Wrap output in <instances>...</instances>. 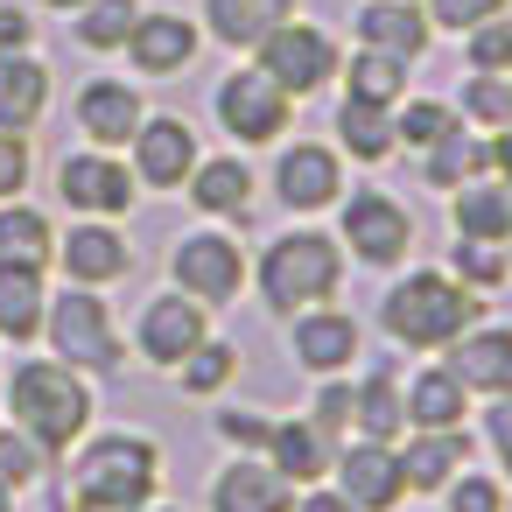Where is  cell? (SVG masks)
<instances>
[{"instance_id": "cell-1", "label": "cell", "mask_w": 512, "mask_h": 512, "mask_svg": "<svg viewBox=\"0 0 512 512\" xmlns=\"http://www.w3.org/2000/svg\"><path fill=\"white\" fill-rule=\"evenodd\" d=\"M400 281H386L379 295V330L386 344L414 351V358H442L477 316H484V295H470L449 267H393Z\"/></svg>"}, {"instance_id": "cell-2", "label": "cell", "mask_w": 512, "mask_h": 512, "mask_svg": "<svg viewBox=\"0 0 512 512\" xmlns=\"http://www.w3.org/2000/svg\"><path fill=\"white\" fill-rule=\"evenodd\" d=\"M344 274H351V260H344L337 232H323V225H288V232H274L253 253V295L281 323L302 316V309L337 302L344 295Z\"/></svg>"}, {"instance_id": "cell-3", "label": "cell", "mask_w": 512, "mask_h": 512, "mask_svg": "<svg viewBox=\"0 0 512 512\" xmlns=\"http://www.w3.org/2000/svg\"><path fill=\"white\" fill-rule=\"evenodd\" d=\"M155 491H162V442L141 428H106V435L78 442L64 512H134Z\"/></svg>"}, {"instance_id": "cell-4", "label": "cell", "mask_w": 512, "mask_h": 512, "mask_svg": "<svg viewBox=\"0 0 512 512\" xmlns=\"http://www.w3.org/2000/svg\"><path fill=\"white\" fill-rule=\"evenodd\" d=\"M8 414H15V428H22L36 449L71 456V449L92 435L99 400H92V379L71 372L64 358H22V365L8 372Z\"/></svg>"}, {"instance_id": "cell-5", "label": "cell", "mask_w": 512, "mask_h": 512, "mask_svg": "<svg viewBox=\"0 0 512 512\" xmlns=\"http://www.w3.org/2000/svg\"><path fill=\"white\" fill-rule=\"evenodd\" d=\"M414 232H421V225H414L407 197H393V190H379V183H351V190L337 197V246H344V260H358V267H372V274L407 267Z\"/></svg>"}, {"instance_id": "cell-6", "label": "cell", "mask_w": 512, "mask_h": 512, "mask_svg": "<svg viewBox=\"0 0 512 512\" xmlns=\"http://www.w3.org/2000/svg\"><path fill=\"white\" fill-rule=\"evenodd\" d=\"M43 337H50V358H64V365L85 372V379H113V372L127 365V337H120V323H113V309H106L99 288H64V295H50Z\"/></svg>"}, {"instance_id": "cell-7", "label": "cell", "mask_w": 512, "mask_h": 512, "mask_svg": "<svg viewBox=\"0 0 512 512\" xmlns=\"http://www.w3.org/2000/svg\"><path fill=\"white\" fill-rule=\"evenodd\" d=\"M211 120L218 134L246 155V148H274L295 134V99L260 71V64H232L218 85H211Z\"/></svg>"}, {"instance_id": "cell-8", "label": "cell", "mask_w": 512, "mask_h": 512, "mask_svg": "<svg viewBox=\"0 0 512 512\" xmlns=\"http://www.w3.org/2000/svg\"><path fill=\"white\" fill-rule=\"evenodd\" d=\"M169 288H183L204 309H232L253 288V253L239 246V232L225 225H197L169 246Z\"/></svg>"}, {"instance_id": "cell-9", "label": "cell", "mask_w": 512, "mask_h": 512, "mask_svg": "<svg viewBox=\"0 0 512 512\" xmlns=\"http://www.w3.org/2000/svg\"><path fill=\"white\" fill-rule=\"evenodd\" d=\"M351 190V162L316 141V134H288L274 141V169H267V197L288 211V218H323L337 211V197Z\"/></svg>"}, {"instance_id": "cell-10", "label": "cell", "mask_w": 512, "mask_h": 512, "mask_svg": "<svg viewBox=\"0 0 512 512\" xmlns=\"http://www.w3.org/2000/svg\"><path fill=\"white\" fill-rule=\"evenodd\" d=\"M253 64L302 106V99H323L330 85H337V64H344V43L323 29V22H309V15H288L260 50H253Z\"/></svg>"}, {"instance_id": "cell-11", "label": "cell", "mask_w": 512, "mask_h": 512, "mask_svg": "<svg viewBox=\"0 0 512 512\" xmlns=\"http://www.w3.org/2000/svg\"><path fill=\"white\" fill-rule=\"evenodd\" d=\"M197 155H204L197 127H190L183 113H155V106H148V120H141L134 141H127V169H134V183L155 190V197H183Z\"/></svg>"}, {"instance_id": "cell-12", "label": "cell", "mask_w": 512, "mask_h": 512, "mask_svg": "<svg viewBox=\"0 0 512 512\" xmlns=\"http://www.w3.org/2000/svg\"><path fill=\"white\" fill-rule=\"evenodd\" d=\"M204 337H211V309H204V302H190L183 288L148 295V302H141V316H134V358H141V365H155V372H176Z\"/></svg>"}, {"instance_id": "cell-13", "label": "cell", "mask_w": 512, "mask_h": 512, "mask_svg": "<svg viewBox=\"0 0 512 512\" xmlns=\"http://www.w3.org/2000/svg\"><path fill=\"white\" fill-rule=\"evenodd\" d=\"M365 351V323L344 309V302H323V309H302L288 316V365L309 372V379H344Z\"/></svg>"}, {"instance_id": "cell-14", "label": "cell", "mask_w": 512, "mask_h": 512, "mask_svg": "<svg viewBox=\"0 0 512 512\" xmlns=\"http://www.w3.org/2000/svg\"><path fill=\"white\" fill-rule=\"evenodd\" d=\"M57 197L78 218H127L134 197H141V183H134V169L113 148H78V155L57 162Z\"/></svg>"}, {"instance_id": "cell-15", "label": "cell", "mask_w": 512, "mask_h": 512, "mask_svg": "<svg viewBox=\"0 0 512 512\" xmlns=\"http://www.w3.org/2000/svg\"><path fill=\"white\" fill-rule=\"evenodd\" d=\"M330 484H337L358 512H400V498H407L400 449H393V442H365V435H344V442H337Z\"/></svg>"}, {"instance_id": "cell-16", "label": "cell", "mask_w": 512, "mask_h": 512, "mask_svg": "<svg viewBox=\"0 0 512 512\" xmlns=\"http://www.w3.org/2000/svg\"><path fill=\"white\" fill-rule=\"evenodd\" d=\"M57 267L71 288H113L134 274V239L113 225V218H85L57 239Z\"/></svg>"}, {"instance_id": "cell-17", "label": "cell", "mask_w": 512, "mask_h": 512, "mask_svg": "<svg viewBox=\"0 0 512 512\" xmlns=\"http://www.w3.org/2000/svg\"><path fill=\"white\" fill-rule=\"evenodd\" d=\"M442 365L463 379L470 400H505V393H512V323L477 316V323L442 351Z\"/></svg>"}, {"instance_id": "cell-18", "label": "cell", "mask_w": 512, "mask_h": 512, "mask_svg": "<svg viewBox=\"0 0 512 512\" xmlns=\"http://www.w3.org/2000/svg\"><path fill=\"white\" fill-rule=\"evenodd\" d=\"M197 50H204V29L176 8H141V22L127 36V64L141 78H183L197 64Z\"/></svg>"}, {"instance_id": "cell-19", "label": "cell", "mask_w": 512, "mask_h": 512, "mask_svg": "<svg viewBox=\"0 0 512 512\" xmlns=\"http://www.w3.org/2000/svg\"><path fill=\"white\" fill-rule=\"evenodd\" d=\"M71 120H78V134H85V148H127L134 141V127L148 120V99L127 85V78H85L78 85V99H71Z\"/></svg>"}, {"instance_id": "cell-20", "label": "cell", "mask_w": 512, "mask_h": 512, "mask_svg": "<svg viewBox=\"0 0 512 512\" xmlns=\"http://www.w3.org/2000/svg\"><path fill=\"white\" fill-rule=\"evenodd\" d=\"M183 197H190V211L197 218H218V225H246V211H253V197H260V169L232 148V155H197V169H190V183H183Z\"/></svg>"}, {"instance_id": "cell-21", "label": "cell", "mask_w": 512, "mask_h": 512, "mask_svg": "<svg viewBox=\"0 0 512 512\" xmlns=\"http://www.w3.org/2000/svg\"><path fill=\"white\" fill-rule=\"evenodd\" d=\"M204 505H211V512H288V505H295V484H288L267 456H232V463H218Z\"/></svg>"}, {"instance_id": "cell-22", "label": "cell", "mask_w": 512, "mask_h": 512, "mask_svg": "<svg viewBox=\"0 0 512 512\" xmlns=\"http://www.w3.org/2000/svg\"><path fill=\"white\" fill-rule=\"evenodd\" d=\"M351 43H365V50H393V57L421 64L428 43H435V29H428V15H421V0H358Z\"/></svg>"}, {"instance_id": "cell-23", "label": "cell", "mask_w": 512, "mask_h": 512, "mask_svg": "<svg viewBox=\"0 0 512 512\" xmlns=\"http://www.w3.org/2000/svg\"><path fill=\"white\" fill-rule=\"evenodd\" d=\"M400 477L414 498H435L463 463H470V428H407L400 442Z\"/></svg>"}, {"instance_id": "cell-24", "label": "cell", "mask_w": 512, "mask_h": 512, "mask_svg": "<svg viewBox=\"0 0 512 512\" xmlns=\"http://www.w3.org/2000/svg\"><path fill=\"white\" fill-rule=\"evenodd\" d=\"M330 148L351 162V169H379L400 155V127H393V106H365V99H337L330 113Z\"/></svg>"}, {"instance_id": "cell-25", "label": "cell", "mask_w": 512, "mask_h": 512, "mask_svg": "<svg viewBox=\"0 0 512 512\" xmlns=\"http://www.w3.org/2000/svg\"><path fill=\"white\" fill-rule=\"evenodd\" d=\"M288 15H302V0H204V36L211 43H225L232 57H253Z\"/></svg>"}, {"instance_id": "cell-26", "label": "cell", "mask_w": 512, "mask_h": 512, "mask_svg": "<svg viewBox=\"0 0 512 512\" xmlns=\"http://www.w3.org/2000/svg\"><path fill=\"white\" fill-rule=\"evenodd\" d=\"M267 463L302 491V484H323L330 463H337V442L309 421V414H274V435H267Z\"/></svg>"}, {"instance_id": "cell-27", "label": "cell", "mask_w": 512, "mask_h": 512, "mask_svg": "<svg viewBox=\"0 0 512 512\" xmlns=\"http://www.w3.org/2000/svg\"><path fill=\"white\" fill-rule=\"evenodd\" d=\"M50 113V64L29 50H0V134H36Z\"/></svg>"}, {"instance_id": "cell-28", "label": "cell", "mask_w": 512, "mask_h": 512, "mask_svg": "<svg viewBox=\"0 0 512 512\" xmlns=\"http://www.w3.org/2000/svg\"><path fill=\"white\" fill-rule=\"evenodd\" d=\"M400 400H407V428H463L470 421V393H463V379L442 365V358H428L421 372H407L400 379Z\"/></svg>"}, {"instance_id": "cell-29", "label": "cell", "mask_w": 512, "mask_h": 512, "mask_svg": "<svg viewBox=\"0 0 512 512\" xmlns=\"http://www.w3.org/2000/svg\"><path fill=\"white\" fill-rule=\"evenodd\" d=\"M407 78H414V64H407V57L351 43V50H344V64H337V99H365V106H400V99H407Z\"/></svg>"}, {"instance_id": "cell-30", "label": "cell", "mask_w": 512, "mask_h": 512, "mask_svg": "<svg viewBox=\"0 0 512 512\" xmlns=\"http://www.w3.org/2000/svg\"><path fill=\"white\" fill-rule=\"evenodd\" d=\"M449 239H491V246H505L512 239V183L477 176V183L449 190Z\"/></svg>"}, {"instance_id": "cell-31", "label": "cell", "mask_w": 512, "mask_h": 512, "mask_svg": "<svg viewBox=\"0 0 512 512\" xmlns=\"http://www.w3.org/2000/svg\"><path fill=\"white\" fill-rule=\"evenodd\" d=\"M414 162H421V183H428L435 197H449V190H463V183L491 176V141H484V134H470V127H449V134H442L435 148H421Z\"/></svg>"}, {"instance_id": "cell-32", "label": "cell", "mask_w": 512, "mask_h": 512, "mask_svg": "<svg viewBox=\"0 0 512 512\" xmlns=\"http://www.w3.org/2000/svg\"><path fill=\"white\" fill-rule=\"evenodd\" d=\"M351 435H365V442H400L407 435V400H400V372L393 365H372L351 386Z\"/></svg>"}, {"instance_id": "cell-33", "label": "cell", "mask_w": 512, "mask_h": 512, "mask_svg": "<svg viewBox=\"0 0 512 512\" xmlns=\"http://www.w3.org/2000/svg\"><path fill=\"white\" fill-rule=\"evenodd\" d=\"M43 309H50V288H43V267H8L0 260V337H43Z\"/></svg>"}, {"instance_id": "cell-34", "label": "cell", "mask_w": 512, "mask_h": 512, "mask_svg": "<svg viewBox=\"0 0 512 512\" xmlns=\"http://www.w3.org/2000/svg\"><path fill=\"white\" fill-rule=\"evenodd\" d=\"M0 260L8 267H50L57 260V232H50V218L36 211V204H0Z\"/></svg>"}, {"instance_id": "cell-35", "label": "cell", "mask_w": 512, "mask_h": 512, "mask_svg": "<svg viewBox=\"0 0 512 512\" xmlns=\"http://www.w3.org/2000/svg\"><path fill=\"white\" fill-rule=\"evenodd\" d=\"M449 106L470 134H498V127H512V78L505 71H463Z\"/></svg>"}, {"instance_id": "cell-36", "label": "cell", "mask_w": 512, "mask_h": 512, "mask_svg": "<svg viewBox=\"0 0 512 512\" xmlns=\"http://www.w3.org/2000/svg\"><path fill=\"white\" fill-rule=\"evenodd\" d=\"M470 295H498V288H512V253L505 246H491V239H449V260H442Z\"/></svg>"}, {"instance_id": "cell-37", "label": "cell", "mask_w": 512, "mask_h": 512, "mask_svg": "<svg viewBox=\"0 0 512 512\" xmlns=\"http://www.w3.org/2000/svg\"><path fill=\"white\" fill-rule=\"evenodd\" d=\"M232 379H239V344H232V337H204V344L176 365V386H183L190 400H218V393H232Z\"/></svg>"}, {"instance_id": "cell-38", "label": "cell", "mask_w": 512, "mask_h": 512, "mask_svg": "<svg viewBox=\"0 0 512 512\" xmlns=\"http://www.w3.org/2000/svg\"><path fill=\"white\" fill-rule=\"evenodd\" d=\"M134 22H141V0H85V8L71 15V29H78L85 50H127Z\"/></svg>"}, {"instance_id": "cell-39", "label": "cell", "mask_w": 512, "mask_h": 512, "mask_svg": "<svg viewBox=\"0 0 512 512\" xmlns=\"http://www.w3.org/2000/svg\"><path fill=\"white\" fill-rule=\"evenodd\" d=\"M393 127H400V148L407 155H421V148H435L449 127H463L456 120V106L449 99H435V92H414V99H400L393 106Z\"/></svg>"}, {"instance_id": "cell-40", "label": "cell", "mask_w": 512, "mask_h": 512, "mask_svg": "<svg viewBox=\"0 0 512 512\" xmlns=\"http://www.w3.org/2000/svg\"><path fill=\"white\" fill-rule=\"evenodd\" d=\"M435 498H442V512H505V505H512V484L491 477V470H470V463H463Z\"/></svg>"}, {"instance_id": "cell-41", "label": "cell", "mask_w": 512, "mask_h": 512, "mask_svg": "<svg viewBox=\"0 0 512 512\" xmlns=\"http://www.w3.org/2000/svg\"><path fill=\"white\" fill-rule=\"evenodd\" d=\"M211 428H218V442L232 449V456H267V435H274V414H260V407H218L211 414Z\"/></svg>"}, {"instance_id": "cell-42", "label": "cell", "mask_w": 512, "mask_h": 512, "mask_svg": "<svg viewBox=\"0 0 512 512\" xmlns=\"http://www.w3.org/2000/svg\"><path fill=\"white\" fill-rule=\"evenodd\" d=\"M43 470H50V449H36L22 428H0V484L29 491V484H43Z\"/></svg>"}, {"instance_id": "cell-43", "label": "cell", "mask_w": 512, "mask_h": 512, "mask_svg": "<svg viewBox=\"0 0 512 512\" xmlns=\"http://www.w3.org/2000/svg\"><path fill=\"white\" fill-rule=\"evenodd\" d=\"M463 71H512V15H491L463 36Z\"/></svg>"}, {"instance_id": "cell-44", "label": "cell", "mask_w": 512, "mask_h": 512, "mask_svg": "<svg viewBox=\"0 0 512 512\" xmlns=\"http://www.w3.org/2000/svg\"><path fill=\"white\" fill-rule=\"evenodd\" d=\"M421 15H428V29H435V36H470L477 22L512 15V0H421Z\"/></svg>"}, {"instance_id": "cell-45", "label": "cell", "mask_w": 512, "mask_h": 512, "mask_svg": "<svg viewBox=\"0 0 512 512\" xmlns=\"http://www.w3.org/2000/svg\"><path fill=\"white\" fill-rule=\"evenodd\" d=\"M309 421H316V428H323L330 442H344V435H351V379H316Z\"/></svg>"}, {"instance_id": "cell-46", "label": "cell", "mask_w": 512, "mask_h": 512, "mask_svg": "<svg viewBox=\"0 0 512 512\" xmlns=\"http://www.w3.org/2000/svg\"><path fill=\"white\" fill-rule=\"evenodd\" d=\"M484 449H491L498 477L512 484V393L505 400H484Z\"/></svg>"}, {"instance_id": "cell-47", "label": "cell", "mask_w": 512, "mask_h": 512, "mask_svg": "<svg viewBox=\"0 0 512 512\" xmlns=\"http://www.w3.org/2000/svg\"><path fill=\"white\" fill-rule=\"evenodd\" d=\"M29 190V134H0V204Z\"/></svg>"}, {"instance_id": "cell-48", "label": "cell", "mask_w": 512, "mask_h": 512, "mask_svg": "<svg viewBox=\"0 0 512 512\" xmlns=\"http://www.w3.org/2000/svg\"><path fill=\"white\" fill-rule=\"evenodd\" d=\"M36 43V15L15 8V0H0V50H29Z\"/></svg>"}, {"instance_id": "cell-49", "label": "cell", "mask_w": 512, "mask_h": 512, "mask_svg": "<svg viewBox=\"0 0 512 512\" xmlns=\"http://www.w3.org/2000/svg\"><path fill=\"white\" fill-rule=\"evenodd\" d=\"M288 512H358V505H351V498H344V491H337V484L323 477V484H302Z\"/></svg>"}, {"instance_id": "cell-50", "label": "cell", "mask_w": 512, "mask_h": 512, "mask_svg": "<svg viewBox=\"0 0 512 512\" xmlns=\"http://www.w3.org/2000/svg\"><path fill=\"white\" fill-rule=\"evenodd\" d=\"M484 141H491V176L512 183V127H498V134H484Z\"/></svg>"}, {"instance_id": "cell-51", "label": "cell", "mask_w": 512, "mask_h": 512, "mask_svg": "<svg viewBox=\"0 0 512 512\" xmlns=\"http://www.w3.org/2000/svg\"><path fill=\"white\" fill-rule=\"evenodd\" d=\"M134 512H183V505H162V498H148V505H134Z\"/></svg>"}, {"instance_id": "cell-52", "label": "cell", "mask_w": 512, "mask_h": 512, "mask_svg": "<svg viewBox=\"0 0 512 512\" xmlns=\"http://www.w3.org/2000/svg\"><path fill=\"white\" fill-rule=\"evenodd\" d=\"M50 8H57V15H78V8H85V0H50Z\"/></svg>"}, {"instance_id": "cell-53", "label": "cell", "mask_w": 512, "mask_h": 512, "mask_svg": "<svg viewBox=\"0 0 512 512\" xmlns=\"http://www.w3.org/2000/svg\"><path fill=\"white\" fill-rule=\"evenodd\" d=\"M0 512H15V491H8V484H0Z\"/></svg>"}, {"instance_id": "cell-54", "label": "cell", "mask_w": 512, "mask_h": 512, "mask_svg": "<svg viewBox=\"0 0 512 512\" xmlns=\"http://www.w3.org/2000/svg\"><path fill=\"white\" fill-rule=\"evenodd\" d=\"M505 253H512V239H505Z\"/></svg>"}, {"instance_id": "cell-55", "label": "cell", "mask_w": 512, "mask_h": 512, "mask_svg": "<svg viewBox=\"0 0 512 512\" xmlns=\"http://www.w3.org/2000/svg\"><path fill=\"white\" fill-rule=\"evenodd\" d=\"M505 78H512V71H505Z\"/></svg>"}]
</instances>
